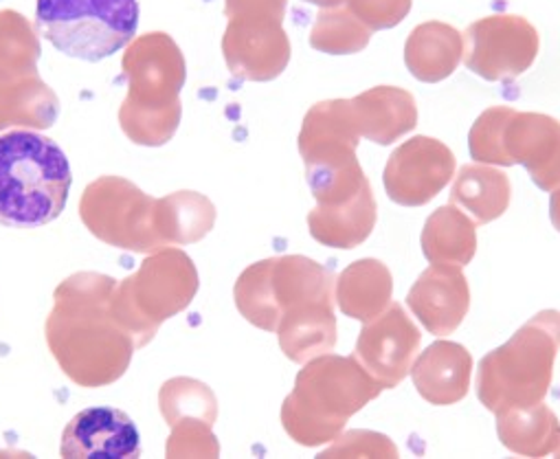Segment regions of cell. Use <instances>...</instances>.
<instances>
[{"label": "cell", "instance_id": "obj_1", "mask_svg": "<svg viewBox=\"0 0 560 459\" xmlns=\"http://www.w3.org/2000/svg\"><path fill=\"white\" fill-rule=\"evenodd\" d=\"M73 174L62 148L30 130L0 137V224L36 228L67 207Z\"/></svg>", "mask_w": 560, "mask_h": 459}, {"label": "cell", "instance_id": "obj_2", "mask_svg": "<svg viewBox=\"0 0 560 459\" xmlns=\"http://www.w3.org/2000/svg\"><path fill=\"white\" fill-rule=\"evenodd\" d=\"M560 350V313L534 315L501 348L488 352L477 367V398L494 415L545 400L553 361Z\"/></svg>", "mask_w": 560, "mask_h": 459}, {"label": "cell", "instance_id": "obj_3", "mask_svg": "<svg viewBox=\"0 0 560 459\" xmlns=\"http://www.w3.org/2000/svg\"><path fill=\"white\" fill-rule=\"evenodd\" d=\"M383 387L359 358L328 356L300 378L298 393L284 411L289 431L304 444L332 439L350 415L381 396Z\"/></svg>", "mask_w": 560, "mask_h": 459}, {"label": "cell", "instance_id": "obj_4", "mask_svg": "<svg viewBox=\"0 0 560 459\" xmlns=\"http://www.w3.org/2000/svg\"><path fill=\"white\" fill-rule=\"evenodd\" d=\"M470 156L488 165H523L542 191L560 187V121L510 106L483 110L468 134Z\"/></svg>", "mask_w": 560, "mask_h": 459}, {"label": "cell", "instance_id": "obj_5", "mask_svg": "<svg viewBox=\"0 0 560 459\" xmlns=\"http://www.w3.org/2000/svg\"><path fill=\"white\" fill-rule=\"evenodd\" d=\"M36 25L60 54L100 62L135 38L139 0H38Z\"/></svg>", "mask_w": 560, "mask_h": 459}, {"label": "cell", "instance_id": "obj_6", "mask_svg": "<svg viewBox=\"0 0 560 459\" xmlns=\"http://www.w3.org/2000/svg\"><path fill=\"white\" fill-rule=\"evenodd\" d=\"M287 0H231L235 21L226 32V60L244 80H272L289 64L282 30Z\"/></svg>", "mask_w": 560, "mask_h": 459}, {"label": "cell", "instance_id": "obj_7", "mask_svg": "<svg viewBox=\"0 0 560 459\" xmlns=\"http://www.w3.org/2000/svg\"><path fill=\"white\" fill-rule=\"evenodd\" d=\"M464 64L486 82H510L523 75L538 56V32L514 14L481 19L462 34Z\"/></svg>", "mask_w": 560, "mask_h": 459}, {"label": "cell", "instance_id": "obj_8", "mask_svg": "<svg viewBox=\"0 0 560 459\" xmlns=\"http://www.w3.org/2000/svg\"><path fill=\"white\" fill-rule=\"evenodd\" d=\"M359 137L361 132L352 99L324 102L308 113L300 137V150L306 158L313 189L361 169L357 158Z\"/></svg>", "mask_w": 560, "mask_h": 459}, {"label": "cell", "instance_id": "obj_9", "mask_svg": "<svg viewBox=\"0 0 560 459\" xmlns=\"http://www.w3.org/2000/svg\"><path fill=\"white\" fill-rule=\"evenodd\" d=\"M455 176V156L433 137H413L396 148L385 165L387 196L402 207L431 202Z\"/></svg>", "mask_w": 560, "mask_h": 459}, {"label": "cell", "instance_id": "obj_10", "mask_svg": "<svg viewBox=\"0 0 560 459\" xmlns=\"http://www.w3.org/2000/svg\"><path fill=\"white\" fill-rule=\"evenodd\" d=\"M420 343L422 334L405 308L389 304L385 313L363 326L357 358L383 389H394L411 372Z\"/></svg>", "mask_w": 560, "mask_h": 459}, {"label": "cell", "instance_id": "obj_11", "mask_svg": "<svg viewBox=\"0 0 560 459\" xmlns=\"http://www.w3.org/2000/svg\"><path fill=\"white\" fill-rule=\"evenodd\" d=\"M60 452L80 459H132L141 455V435L121 409L93 407L67 424Z\"/></svg>", "mask_w": 560, "mask_h": 459}, {"label": "cell", "instance_id": "obj_12", "mask_svg": "<svg viewBox=\"0 0 560 459\" xmlns=\"http://www.w3.org/2000/svg\"><path fill=\"white\" fill-rule=\"evenodd\" d=\"M409 310L433 337L453 334L470 308V289L459 267L433 264L407 295Z\"/></svg>", "mask_w": 560, "mask_h": 459}, {"label": "cell", "instance_id": "obj_13", "mask_svg": "<svg viewBox=\"0 0 560 459\" xmlns=\"http://www.w3.org/2000/svg\"><path fill=\"white\" fill-rule=\"evenodd\" d=\"M411 378L429 404H457L470 389L472 356L459 343L435 341L411 365Z\"/></svg>", "mask_w": 560, "mask_h": 459}, {"label": "cell", "instance_id": "obj_14", "mask_svg": "<svg viewBox=\"0 0 560 459\" xmlns=\"http://www.w3.org/2000/svg\"><path fill=\"white\" fill-rule=\"evenodd\" d=\"M352 110L361 137L392 145L418 126V106L409 91L376 86L352 99Z\"/></svg>", "mask_w": 560, "mask_h": 459}, {"label": "cell", "instance_id": "obj_15", "mask_svg": "<svg viewBox=\"0 0 560 459\" xmlns=\"http://www.w3.org/2000/svg\"><path fill=\"white\" fill-rule=\"evenodd\" d=\"M462 56V34L440 21L418 25L405 45V64L409 73L424 84H438L451 78L457 71Z\"/></svg>", "mask_w": 560, "mask_h": 459}, {"label": "cell", "instance_id": "obj_16", "mask_svg": "<svg viewBox=\"0 0 560 459\" xmlns=\"http://www.w3.org/2000/svg\"><path fill=\"white\" fill-rule=\"evenodd\" d=\"M378 207L372 187L363 189L348 202L317 207L308 222L311 234L326 247L354 249L363 245L376 226Z\"/></svg>", "mask_w": 560, "mask_h": 459}, {"label": "cell", "instance_id": "obj_17", "mask_svg": "<svg viewBox=\"0 0 560 459\" xmlns=\"http://www.w3.org/2000/svg\"><path fill=\"white\" fill-rule=\"evenodd\" d=\"M420 245L431 264L462 269L477 254V222L457 204H444L427 217Z\"/></svg>", "mask_w": 560, "mask_h": 459}, {"label": "cell", "instance_id": "obj_18", "mask_svg": "<svg viewBox=\"0 0 560 459\" xmlns=\"http://www.w3.org/2000/svg\"><path fill=\"white\" fill-rule=\"evenodd\" d=\"M497 435L501 444L523 457H545L560 446V422L556 413L538 402L497 413Z\"/></svg>", "mask_w": 560, "mask_h": 459}, {"label": "cell", "instance_id": "obj_19", "mask_svg": "<svg viewBox=\"0 0 560 459\" xmlns=\"http://www.w3.org/2000/svg\"><path fill=\"white\" fill-rule=\"evenodd\" d=\"M394 295V280L381 260L365 258L348 267L339 278L337 299L341 310L363 323L387 310Z\"/></svg>", "mask_w": 560, "mask_h": 459}, {"label": "cell", "instance_id": "obj_20", "mask_svg": "<svg viewBox=\"0 0 560 459\" xmlns=\"http://www.w3.org/2000/svg\"><path fill=\"white\" fill-rule=\"evenodd\" d=\"M510 178L486 165H464L451 189V204L468 211L477 224L501 217L510 207Z\"/></svg>", "mask_w": 560, "mask_h": 459}, {"label": "cell", "instance_id": "obj_21", "mask_svg": "<svg viewBox=\"0 0 560 459\" xmlns=\"http://www.w3.org/2000/svg\"><path fill=\"white\" fill-rule=\"evenodd\" d=\"M372 34L374 32L363 25L348 8H335L319 16L311 43L324 54L350 56L361 54L370 45Z\"/></svg>", "mask_w": 560, "mask_h": 459}, {"label": "cell", "instance_id": "obj_22", "mask_svg": "<svg viewBox=\"0 0 560 459\" xmlns=\"http://www.w3.org/2000/svg\"><path fill=\"white\" fill-rule=\"evenodd\" d=\"M348 10L372 32H383L407 19L411 0H348Z\"/></svg>", "mask_w": 560, "mask_h": 459}, {"label": "cell", "instance_id": "obj_23", "mask_svg": "<svg viewBox=\"0 0 560 459\" xmlns=\"http://www.w3.org/2000/svg\"><path fill=\"white\" fill-rule=\"evenodd\" d=\"M332 452L339 455H361V457H398V448L396 444L383 435V433H374V431H352L343 437V444Z\"/></svg>", "mask_w": 560, "mask_h": 459}, {"label": "cell", "instance_id": "obj_24", "mask_svg": "<svg viewBox=\"0 0 560 459\" xmlns=\"http://www.w3.org/2000/svg\"><path fill=\"white\" fill-rule=\"evenodd\" d=\"M549 217L556 232L560 234V187L551 189V198H549Z\"/></svg>", "mask_w": 560, "mask_h": 459}, {"label": "cell", "instance_id": "obj_25", "mask_svg": "<svg viewBox=\"0 0 560 459\" xmlns=\"http://www.w3.org/2000/svg\"><path fill=\"white\" fill-rule=\"evenodd\" d=\"M308 3H315V5H322V8H339L343 0H308Z\"/></svg>", "mask_w": 560, "mask_h": 459}, {"label": "cell", "instance_id": "obj_26", "mask_svg": "<svg viewBox=\"0 0 560 459\" xmlns=\"http://www.w3.org/2000/svg\"><path fill=\"white\" fill-rule=\"evenodd\" d=\"M556 455H558V457H560V446H558V450H556Z\"/></svg>", "mask_w": 560, "mask_h": 459}]
</instances>
